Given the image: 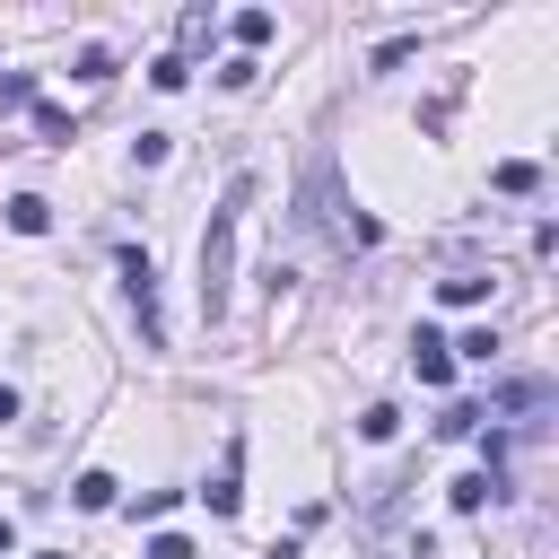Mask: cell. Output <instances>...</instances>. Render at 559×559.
Returning a JSON list of instances; mask_svg holds the SVG:
<instances>
[{
	"mask_svg": "<svg viewBox=\"0 0 559 559\" xmlns=\"http://www.w3.org/2000/svg\"><path fill=\"white\" fill-rule=\"evenodd\" d=\"M245 210H253V175H236L227 201H218L210 227H201V314H227V288H236V227H245Z\"/></svg>",
	"mask_w": 559,
	"mask_h": 559,
	"instance_id": "6da1fadb",
	"label": "cell"
},
{
	"mask_svg": "<svg viewBox=\"0 0 559 559\" xmlns=\"http://www.w3.org/2000/svg\"><path fill=\"white\" fill-rule=\"evenodd\" d=\"M122 297H131V314H140V341L157 349V341H166V314H157V262H148L140 245L122 253Z\"/></svg>",
	"mask_w": 559,
	"mask_h": 559,
	"instance_id": "7a4b0ae2",
	"label": "cell"
},
{
	"mask_svg": "<svg viewBox=\"0 0 559 559\" xmlns=\"http://www.w3.org/2000/svg\"><path fill=\"white\" fill-rule=\"evenodd\" d=\"M236 480H245V445L227 437V454H218V480L201 489V498H210V515H236V507H245V489H236Z\"/></svg>",
	"mask_w": 559,
	"mask_h": 559,
	"instance_id": "3957f363",
	"label": "cell"
},
{
	"mask_svg": "<svg viewBox=\"0 0 559 559\" xmlns=\"http://www.w3.org/2000/svg\"><path fill=\"white\" fill-rule=\"evenodd\" d=\"M498 411H515L524 428H542V411H550V384H542V376H515V384H498Z\"/></svg>",
	"mask_w": 559,
	"mask_h": 559,
	"instance_id": "277c9868",
	"label": "cell"
},
{
	"mask_svg": "<svg viewBox=\"0 0 559 559\" xmlns=\"http://www.w3.org/2000/svg\"><path fill=\"white\" fill-rule=\"evenodd\" d=\"M411 367H419V384H454V349H445V332H419V341H411Z\"/></svg>",
	"mask_w": 559,
	"mask_h": 559,
	"instance_id": "5b68a950",
	"label": "cell"
},
{
	"mask_svg": "<svg viewBox=\"0 0 559 559\" xmlns=\"http://www.w3.org/2000/svg\"><path fill=\"white\" fill-rule=\"evenodd\" d=\"M498 489H507V480H498V472H463V480H454V489H445V498H454V515H480V507H489V498H498Z\"/></svg>",
	"mask_w": 559,
	"mask_h": 559,
	"instance_id": "8992f818",
	"label": "cell"
},
{
	"mask_svg": "<svg viewBox=\"0 0 559 559\" xmlns=\"http://www.w3.org/2000/svg\"><path fill=\"white\" fill-rule=\"evenodd\" d=\"M70 498H79L87 515H105V507L122 498V480H114V472H79V480H70Z\"/></svg>",
	"mask_w": 559,
	"mask_h": 559,
	"instance_id": "52a82bcc",
	"label": "cell"
},
{
	"mask_svg": "<svg viewBox=\"0 0 559 559\" xmlns=\"http://www.w3.org/2000/svg\"><path fill=\"white\" fill-rule=\"evenodd\" d=\"M271 26H280L271 9H236V44H245V61H253V52L271 44Z\"/></svg>",
	"mask_w": 559,
	"mask_h": 559,
	"instance_id": "ba28073f",
	"label": "cell"
},
{
	"mask_svg": "<svg viewBox=\"0 0 559 559\" xmlns=\"http://www.w3.org/2000/svg\"><path fill=\"white\" fill-rule=\"evenodd\" d=\"M9 227H17V236H44V227H52V201L17 192V201H9Z\"/></svg>",
	"mask_w": 559,
	"mask_h": 559,
	"instance_id": "9c48e42d",
	"label": "cell"
},
{
	"mask_svg": "<svg viewBox=\"0 0 559 559\" xmlns=\"http://www.w3.org/2000/svg\"><path fill=\"white\" fill-rule=\"evenodd\" d=\"M393 428H402L393 402H367V411H358V437H367V445H393Z\"/></svg>",
	"mask_w": 559,
	"mask_h": 559,
	"instance_id": "30bf717a",
	"label": "cell"
},
{
	"mask_svg": "<svg viewBox=\"0 0 559 559\" xmlns=\"http://www.w3.org/2000/svg\"><path fill=\"white\" fill-rule=\"evenodd\" d=\"M480 419H489V411H480V402H454V411H445V419H437V437H480Z\"/></svg>",
	"mask_w": 559,
	"mask_h": 559,
	"instance_id": "8fae6325",
	"label": "cell"
},
{
	"mask_svg": "<svg viewBox=\"0 0 559 559\" xmlns=\"http://www.w3.org/2000/svg\"><path fill=\"white\" fill-rule=\"evenodd\" d=\"M35 131H44L52 148H70V114H61V105H44V96H35Z\"/></svg>",
	"mask_w": 559,
	"mask_h": 559,
	"instance_id": "7c38bea8",
	"label": "cell"
},
{
	"mask_svg": "<svg viewBox=\"0 0 559 559\" xmlns=\"http://www.w3.org/2000/svg\"><path fill=\"white\" fill-rule=\"evenodd\" d=\"M148 79H157V87H166V96H175V87H183V79H192V61H183V52H166V61H148Z\"/></svg>",
	"mask_w": 559,
	"mask_h": 559,
	"instance_id": "4fadbf2b",
	"label": "cell"
},
{
	"mask_svg": "<svg viewBox=\"0 0 559 559\" xmlns=\"http://www.w3.org/2000/svg\"><path fill=\"white\" fill-rule=\"evenodd\" d=\"M0 105H35V70H0Z\"/></svg>",
	"mask_w": 559,
	"mask_h": 559,
	"instance_id": "5bb4252c",
	"label": "cell"
},
{
	"mask_svg": "<svg viewBox=\"0 0 559 559\" xmlns=\"http://www.w3.org/2000/svg\"><path fill=\"white\" fill-rule=\"evenodd\" d=\"M166 148H175L166 131H140V140H131V157H140V166H166Z\"/></svg>",
	"mask_w": 559,
	"mask_h": 559,
	"instance_id": "9a60e30c",
	"label": "cell"
},
{
	"mask_svg": "<svg viewBox=\"0 0 559 559\" xmlns=\"http://www.w3.org/2000/svg\"><path fill=\"white\" fill-rule=\"evenodd\" d=\"M533 183H542V175H533L524 157H507V166H498V192H533Z\"/></svg>",
	"mask_w": 559,
	"mask_h": 559,
	"instance_id": "2e32d148",
	"label": "cell"
},
{
	"mask_svg": "<svg viewBox=\"0 0 559 559\" xmlns=\"http://www.w3.org/2000/svg\"><path fill=\"white\" fill-rule=\"evenodd\" d=\"M480 297H489V280H472V271H463V280H445V306H480Z\"/></svg>",
	"mask_w": 559,
	"mask_h": 559,
	"instance_id": "e0dca14e",
	"label": "cell"
},
{
	"mask_svg": "<svg viewBox=\"0 0 559 559\" xmlns=\"http://www.w3.org/2000/svg\"><path fill=\"white\" fill-rule=\"evenodd\" d=\"M148 559H192V542H183V533H157V542H148Z\"/></svg>",
	"mask_w": 559,
	"mask_h": 559,
	"instance_id": "ac0fdd59",
	"label": "cell"
},
{
	"mask_svg": "<svg viewBox=\"0 0 559 559\" xmlns=\"http://www.w3.org/2000/svg\"><path fill=\"white\" fill-rule=\"evenodd\" d=\"M9 550H17V524H9V515H0V559H9Z\"/></svg>",
	"mask_w": 559,
	"mask_h": 559,
	"instance_id": "d6986e66",
	"label": "cell"
},
{
	"mask_svg": "<svg viewBox=\"0 0 559 559\" xmlns=\"http://www.w3.org/2000/svg\"><path fill=\"white\" fill-rule=\"evenodd\" d=\"M0 419H17V393H9V384H0Z\"/></svg>",
	"mask_w": 559,
	"mask_h": 559,
	"instance_id": "ffe728a7",
	"label": "cell"
}]
</instances>
